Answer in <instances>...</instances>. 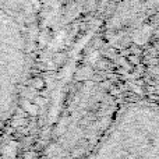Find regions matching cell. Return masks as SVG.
I'll use <instances>...</instances> for the list:
<instances>
[{"label":"cell","mask_w":159,"mask_h":159,"mask_svg":"<svg viewBox=\"0 0 159 159\" xmlns=\"http://www.w3.org/2000/svg\"><path fill=\"white\" fill-rule=\"evenodd\" d=\"M99 159H159V103L144 101L127 106Z\"/></svg>","instance_id":"1"},{"label":"cell","mask_w":159,"mask_h":159,"mask_svg":"<svg viewBox=\"0 0 159 159\" xmlns=\"http://www.w3.org/2000/svg\"><path fill=\"white\" fill-rule=\"evenodd\" d=\"M157 32H158V34H159V28H158V30H157Z\"/></svg>","instance_id":"2"}]
</instances>
